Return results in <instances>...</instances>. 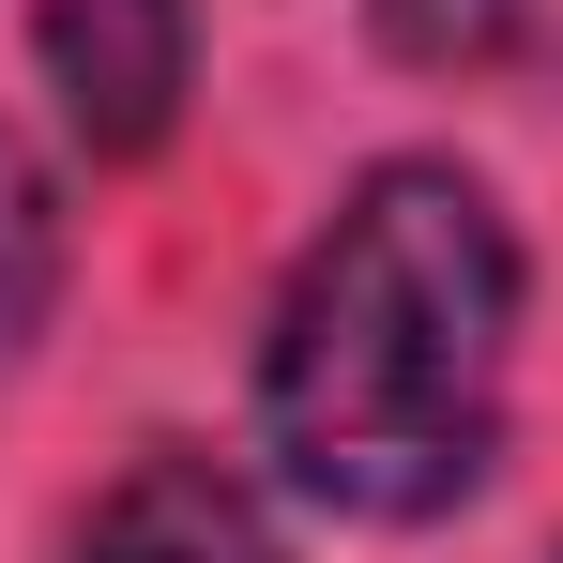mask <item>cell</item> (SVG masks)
<instances>
[{
    "mask_svg": "<svg viewBox=\"0 0 563 563\" xmlns=\"http://www.w3.org/2000/svg\"><path fill=\"white\" fill-rule=\"evenodd\" d=\"M503 366H518V244L472 168L396 153L335 198V229L289 260L260 335V442L335 518H442L503 457Z\"/></svg>",
    "mask_w": 563,
    "mask_h": 563,
    "instance_id": "1",
    "label": "cell"
},
{
    "mask_svg": "<svg viewBox=\"0 0 563 563\" xmlns=\"http://www.w3.org/2000/svg\"><path fill=\"white\" fill-rule=\"evenodd\" d=\"M46 92L92 153H153L198 92V15L184 0H46Z\"/></svg>",
    "mask_w": 563,
    "mask_h": 563,
    "instance_id": "2",
    "label": "cell"
},
{
    "mask_svg": "<svg viewBox=\"0 0 563 563\" xmlns=\"http://www.w3.org/2000/svg\"><path fill=\"white\" fill-rule=\"evenodd\" d=\"M77 563H289V549L260 533V503H244L213 457L153 442V457H137L92 518H77Z\"/></svg>",
    "mask_w": 563,
    "mask_h": 563,
    "instance_id": "3",
    "label": "cell"
},
{
    "mask_svg": "<svg viewBox=\"0 0 563 563\" xmlns=\"http://www.w3.org/2000/svg\"><path fill=\"white\" fill-rule=\"evenodd\" d=\"M46 275H62V213H46V184H31L15 122H0V366L31 351V320H46Z\"/></svg>",
    "mask_w": 563,
    "mask_h": 563,
    "instance_id": "4",
    "label": "cell"
},
{
    "mask_svg": "<svg viewBox=\"0 0 563 563\" xmlns=\"http://www.w3.org/2000/svg\"><path fill=\"white\" fill-rule=\"evenodd\" d=\"M366 15H380V46H396V62H487L533 0H366Z\"/></svg>",
    "mask_w": 563,
    "mask_h": 563,
    "instance_id": "5",
    "label": "cell"
},
{
    "mask_svg": "<svg viewBox=\"0 0 563 563\" xmlns=\"http://www.w3.org/2000/svg\"><path fill=\"white\" fill-rule=\"evenodd\" d=\"M549 563H563V549H549Z\"/></svg>",
    "mask_w": 563,
    "mask_h": 563,
    "instance_id": "6",
    "label": "cell"
}]
</instances>
